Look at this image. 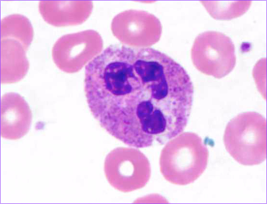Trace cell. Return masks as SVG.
<instances>
[{
  "label": "cell",
  "instance_id": "obj_1",
  "mask_svg": "<svg viewBox=\"0 0 267 204\" xmlns=\"http://www.w3.org/2000/svg\"><path fill=\"white\" fill-rule=\"evenodd\" d=\"M84 90L101 126L135 148L163 145L185 129L193 86L184 68L150 47L111 45L86 66Z\"/></svg>",
  "mask_w": 267,
  "mask_h": 204
},
{
  "label": "cell",
  "instance_id": "obj_2",
  "mask_svg": "<svg viewBox=\"0 0 267 204\" xmlns=\"http://www.w3.org/2000/svg\"><path fill=\"white\" fill-rule=\"evenodd\" d=\"M209 152L202 138L193 132H184L172 139L160 157L163 177L175 185L184 186L198 179L206 170Z\"/></svg>",
  "mask_w": 267,
  "mask_h": 204
},
{
  "label": "cell",
  "instance_id": "obj_3",
  "mask_svg": "<svg viewBox=\"0 0 267 204\" xmlns=\"http://www.w3.org/2000/svg\"><path fill=\"white\" fill-rule=\"evenodd\" d=\"M223 142L227 151L239 164H261L267 158L266 118L254 111L237 115L226 126Z\"/></svg>",
  "mask_w": 267,
  "mask_h": 204
},
{
  "label": "cell",
  "instance_id": "obj_4",
  "mask_svg": "<svg viewBox=\"0 0 267 204\" xmlns=\"http://www.w3.org/2000/svg\"><path fill=\"white\" fill-rule=\"evenodd\" d=\"M33 36V28L26 16L15 14L1 20V83L17 82L26 75L29 67L26 52Z\"/></svg>",
  "mask_w": 267,
  "mask_h": 204
},
{
  "label": "cell",
  "instance_id": "obj_5",
  "mask_svg": "<svg viewBox=\"0 0 267 204\" xmlns=\"http://www.w3.org/2000/svg\"><path fill=\"white\" fill-rule=\"evenodd\" d=\"M191 57L198 70L217 78L227 75L236 63L232 40L222 32L212 31L197 36L192 47Z\"/></svg>",
  "mask_w": 267,
  "mask_h": 204
},
{
  "label": "cell",
  "instance_id": "obj_6",
  "mask_svg": "<svg viewBox=\"0 0 267 204\" xmlns=\"http://www.w3.org/2000/svg\"><path fill=\"white\" fill-rule=\"evenodd\" d=\"M104 172L113 188L128 192L145 186L151 176V167L147 157L140 151L120 147L107 155Z\"/></svg>",
  "mask_w": 267,
  "mask_h": 204
},
{
  "label": "cell",
  "instance_id": "obj_7",
  "mask_svg": "<svg viewBox=\"0 0 267 204\" xmlns=\"http://www.w3.org/2000/svg\"><path fill=\"white\" fill-rule=\"evenodd\" d=\"M103 40L97 31L86 30L64 35L54 44L52 58L61 71L73 73L79 71L89 60L100 53Z\"/></svg>",
  "mask_w": 267,
  "mask_h": 204
},
{
  "label": "cell",
  "instance_id": "obj_8",
  "mask_svg": "<svg viewBox=\"0 0 267 204\" xmlns=\"http://www.w3.org/2000/svg\"><path fill=\"white\" fill-rule=\"evenodd\" d=\"M32 113L25 100L18 94L10 92L0 100V135L5 139L15 140L29 131Z\"/></svg>",
  "mask_w": 267,
  "mask_h": 204
},
{
  "label": "cell",
  "instance_id": "obj_9",
  "mask_svg": "<svg viewBox=\"0 0 267 204\" xmlns=\"http://www.w3.org/2000/svg\"><path fill=\"white\" fill-rule=\"evenodd\" d=\"M39 12L45 22L56 27L82 24L90 15L91 1L41 0Z\"/></svg>",
  "mask_w": 267,
  "mask_h": 204
},
{
  "label": "cell",
  "instance_id": "obj_10",
  "mask_svg": "<svg viewBox=\"0 0 267 204\" xmlns=\"http://www.w3.org/2000/svg\"><path fill=\"white\" fill-rule=\"evenodd\" d=\"M214 18L229 20L241 16L250 8L252 1H200Z\"/></svg>",
  "mask_w": 267,
  "mask_h": 204
}]
</instances>
